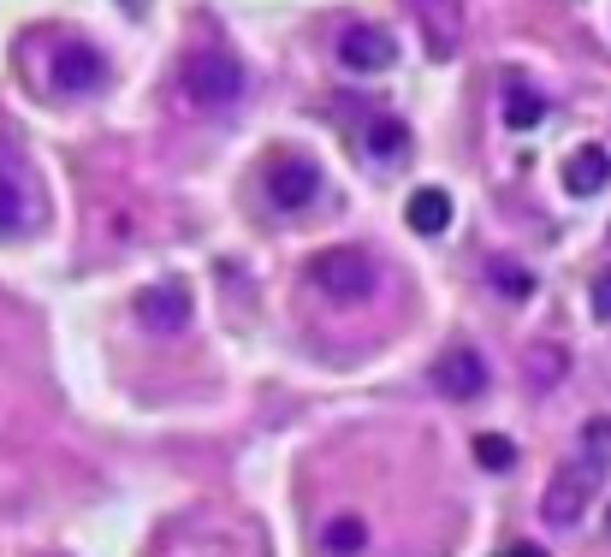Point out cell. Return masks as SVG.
Masks as SVG:
<instances>
[{
	"label": "cell",
	"mask_w": 611,
	"mask_h": 557,
	"mask_svg": "<svg viewBox=\"0 0 611 557\" xmlns=\"http://www.w3.org/2000/svg\"><path fill=\"white\" fill-rule=\"evenodd\" d=\"M593 315L611 320V268H606L600 278H593Z\"/></svg>",
	"instance_id": "cell-20"
},
{
	"label": "cell",
	"mask_w": 611,
	"mask_h": 557,
	"mask_svg": "<svg viewBox=\"0 0 611 557\" xmlns=\"http://www.w3.org/2000/svg\"><path fill=\"white\" fill-rule=\"evenodd\" d=\"M546 120V95L534 90V83H511V90H505V125L511 130H534Z\"/></svg>",
	"instance_id": "cell-12"
},
{
	"label": "cell",
	"mask_w": 611,
	"mask_h": 557,
	"mask_svg": "<svg viewBox=\"0 0 611 557\" xmlns=\"http://www.w3.org/2000/svg\"><path fill=\"white\" fill-rule=\"evenodd\" d=\"M433 391L451 403H469V398H482L487 391V356L482 350H469V344H451L433 356Z\"/></svg>",
	"instance_id": "cell-5"
},
{
	"label": "cell",
	"mask_w": 611,
	"mask_h": 557,
	"mask_svg": "<svg viewBox=\"0 0 611 557\" xmlns=\"http://www.w3.org/2000/svg\"><path fill=\"white\" fill-rule=\"evenodd\" d=\"M564 362H570V356H564L558 344H534V350H529V386L546 391L552 379H564Z\"/></svg>",
	"instance_id": "cell-13"
},
{
	"label": "cell",
	"mask_w": 611,
	"mask_h": 557,
	"mask_svg": "<svg viewBox=\"0 0 611 557\" xmlns=\"http://www.w3.org/2000/svg\"><path fill=\"white\" fill-rule=\"evenodd\" d=\"M475 463L493 468V475H505V468L517 463V445L505 433H482V439H475Z\"/></svg>",
	"instance_id": "cell-16"
},
{
	"label": "cell",
	"mask_w": 611,
	"mask_h": 557,
	"mask_svg": "<svg viewBox=\"0 0 611 557\" xmlns=\"http://www.w3.org/2000/svg\"><path fill=\"white\" fill-rule=\"evenodd\" d=\"M268 196H273V208H285V214L309 208V202L321 196V167H315L309 155H273L268 160Z\"/></svg>",
	"instance_id": "cell-6"
},
{
	"label": "cell",
	"mask_w": 611,
	"mask_h": 557,
	"mask_svg": "<svg viewBox=\"0 0 611 557\" xmlns=\"http://www.w3.org/2000/svg\"><path fill=\"white\" fill-rule=\"evenodd\" d=\"M404 219H410L421 238H440V231L451 226V196H445V190H433V184H421L410 196V208H404Z\"/></svg>",
	"instance_id": "cell-11"
},
{
	"label": "cell",
	"mask_w": 611,
	"mask_h": 557,
	"mask_svg": "<svg viewBox=\"0 0 611 557\" xmlns=\"http://www.w3.org/2000/svg\"><path fill=\"white\" fill-rule=\"evenodd\" d=\"M339 60L351 71H386L398 60V36L381 31V24H351V31L339 36Z\"/></svg>",
	"instance_id": "cell-9"
},
{
	"label": "cell",
	"mask_w": 611,
	"mask_h": 557,
	"mask_svg": "<svg viewBox=\"0 0 611 557\" xmlns=\"http://www.w3.org/2000/svg\"><path fill=\"white\" fill-rule=\"evenodd\" d=\"M493 285L505 291V297H534V273H522V268H511V261H493Z\"/></svg>",
	"instance_id": "cell-18"
},
{
	"label": "cell",
	"mask_w": 611,
	"mask_h": 557,
	"mask_svg": "<svg viewBox=\"0 0 611 557\" xmlns=\"http://www.w3.org/2000/svg\"><path fill=\"white\" fill-rule=\"evenodd\" d=\"M309 278L321 285V297H332V303H369L374 291H381V268H374V255H369V249H357V243L321 249V255L309 261Z\"/></svg>",
	"instance_id": "cell-2"
},
{
	"label": "cell",
	"mask_w": 611,
	"mask_h": 557,
	"mask_svg": "<svg viewBox=\"0 0 611 557\" xmlns=\"http://www.w3.org/2000/svg\"><path fill=\"white\" fill-rule=\"evenodd\" d=\"M131 315L149 332L172 339V332L191 327V285H184V278H155V285H143L137 297H131Z\"/></svg>",
	"instance_id": "cell-4"
},
{
	"label": "cell",
	"mask_w": 611,
	"mask_h": 557,
	"mask_svg": "<svg viewBox=\"0 0 611 557\" xmlns=\"http://www.w3.org/2000/svg\"><path fill=\"white\" fill-rule=\"evenodd\" d=\"M404 7H410V19H416V31L428 42L433 60H451L463 42V0H404Z\"/></svg>",
	"instance_id": "cell-7"
},
{
	"label": "cell",
	"mask_w": 611,
	"mask_h": 557,
	"mask_svg": "<svg viewBox=\"0 0 611 557\" xmlns=\"http://www.w3.org/2000/svg\"><path fill=\"white\" fill-rule=\"evenodd\" d=\"M19 226H24V190L12 172H0V238H12Z\"/></svg>",
	"instance_id": "cell-15"
},
{
	"label": "cell",
	"mask_w": 611,
	"mask_h": 557,
	"mask_svg": "<svg viewBox=\"0 0 611 557\" xmlns=\"http://www.w3.org/2000/svg\"><path fill=\"white\" fill-rule=\"evenodd\" d=\"M564 184H570V196H600L611 184V155L606 143H581L570 155V167H564Z\"/></svg>",
	"instance_id": "cell-10"
},
{
	"label": "cell",
	"mask_w": 611,
	"mask_h": 557,
	"mask_svg": "<svg viewBox=\"0 0 611 557\" xmlns=\"http://www.w3.org/2000/svg\"><path fill=\"white\" fill-rule=\"evenodd\" d=\"M362 149L369 155H398L404 149V120H374L362 130Z\"/></svg>",
	"instance_id": "cell-17"
},
{
	"label": "cell",
	"mask_w": 611,
	"mask_h": 557,
	"mask_svg": "<svg viewBox=\"0 0 611 557\" xmlns=\"http://www.w3.org/2000/svg\"><path fill=\"white\" fill-rule=\"evenodd\" d=\"M321 539H327V546L339 552V557H351V552H362V546H369V527H362L357 516H332Z\"/></svg>",
	"instance_id": "cell-14"
},
{
	"label": "cell",
	"mask_w": 611,
	"mask_h": 557,
	"mask_svg": "<svg viewBox=\"0 0 611 557\" xmlns=\"http://www.w3.org/2000/svg\"><path fill=\"white\" fill-rule=\"evenodd\" d=\"M54 83L71 95L101 90V83H108V60H101L95 42H60V48H54Z\"/></svg>",
	"instance_id": "cell-8"
},
{
	"label": "cell",
	"mask_w": 611,
	"mask_h": 557,
	"mask_svg": "<svg viewBox=\"0 0 611 557\" xmlns=\"http://www.w3.org/2000/svg\"><path fill=\"white\" fill-rule=\"evenodd\" d=\"M179 95L191 101V107L214 113V107H231V101L244 95V66L238 54L220 48V42H202L179 60Z\"/></svg>",
	"instance_id": "cell-1"
},
{
	"label": "cell",
	"mask_w": 611,
	"mask_h": 557,
	"mask_svg": "<svg viewBox=\"0 0 611 557\" xmlns=\"http://www.w3.org/2000/svg\"><path fill=\"white\" fill-rule=\"evenodd\" d=\"M581 445H588V451H581V457H593L600 468H611V421H606V416H600V421H588V433H581Z\"/></svg>",
	"instance_id": "cell-19"
},
{
	"label": "cell",
	"mask_w": 611,
	"mask_h": 557,
	"mask_svg": "<svg viewBox=\"0 0 611 557\" xmlns=\"http://www.w3.org/2000/svg\"><path fill=\"white\" fill-rule=\"evenodd\" d=\"M505 557H546V552L534 546V539H517V546H505Z\"/></svg>",
	"instance_id": "cell-21"
},
{
	"label": "cell",
	"mask_w": 611,
	"mask_h": 557,
	"mask_svg": "<svg viewBox=\"0 0 611 557\" xmlns=\"http://www.w3.org/2000/svg\"><path fill=\"white\" fill-rule=\"evenodd\" d=\"M600 480H606V468L593 463V457H570L558 475H552L541 516H546L552 527H576L581 510H593V492H600Z\"/></svg>",
	"instance_id": "cell-3"
},
{
	"label": "cell",
	"mask_w": 611,
	"mask_h": 557,
	"mask_svg": "<svg viewBox=\"0 0 611 557\" xmlns=\"http://www.w3.org/2000/svg\"><path fill=\"white\" fill-rule=\"evenodd\" d=\"M606 527H611V504H606Z\"/></svg>",
	"instance_id": "cell-22"
}]
</instances>
